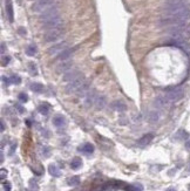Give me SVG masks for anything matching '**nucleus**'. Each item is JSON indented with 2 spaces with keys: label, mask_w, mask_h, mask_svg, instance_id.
Listing matches in <instances>:
<instances>
[{
  "label": "nucleus",
  "mask_w": 190,
  "mask_h": 191,
  "mask_svg": "<svg viewBox=\"0 0 190 191\" xmlns=\"http://www.w3.org/2000/svg\"><path fill=\"white\" fill-rule=\"evenodd\" d=\"M163 11L164 15L176 18L177 20L182 22H186L190 19V7L187 5V2L168 0L163 6Z\"/></svg>",
  "instance_id": "1"
},
{
  "label": "nucleus",
  "mask_w": 190,
  "mask_h": 191,
  "mask_svg": "<svg viewBox=\"0 0 190 191\" xmlns=\"http://www.w3.org/2000/svg\"><path fill=\"white\" fill-rule=\"evenodd\" d=\"M164 96L168 98L169 102H178L184 97V90L181 87H171L165 90Z\"/></svg>",
  "instance_id": "2"
},
{
  "label": "nucleus",
  "mask_w": 190,
  "mask_h": 191,
  "mask_svg": "<svg viewBox=\"0 0 190 191\" xmlns=\"http://www.w3.org/2000/svg\"><path fill=\"white\" fill-rule=\"evenodd\" d=\"M64 33H65V28L62 26L59 28H54V29H49L43 34V41L45 42H55L64 35Z\"/></svg>",
  "instance_id": "3"
},
{
  "label": "nucleus",
  "mask_w": 190,
  "mask_h": 191,
  "mask_svg": "<svg viewBox=\"0 0 190 191\" xmlns=\"http://www.w3.org/2000/svg\"><path fill=\"white\" fill-rule=\"evenodd\" d=\"M85 82H86L85 76H83L82 74L79 75L76 79H74L73 81H70L67 86H66V93H67V94H75V93L78 92V89L81 87Z\"/></svg>",
  "instance_id": "4"
},
{
  "label": "nucleus",
  "mask_w": 190,
  "mask_h": 191,
  "mask_svg": "<svg viewBox=\"0 0 190 191\" xmlns=\"http://www.w3.org/2000/svg\"><path fill=\"white\" fill-rule=\"evenodd\" d=\"M62 24H64V20H62V18H61L60 14H59V15H56L54 18H51V19L43 21L42 25H41V27H42V29L49 31V29H54V28L61 27Z\"/></svg>",
  "instance_id": "5"
},
{
  "label": "nucleus",
  "mask_w": 190,
  "mask_h": 191,
  "mask_svg": "<svg viewBox=\"0 0 190 191\" xmlns=\"http://www.w3.org/2000/svg\"><path fill=\"white\" fill-rule=\"evenodd\" d=\"M54 0H37L33 2L31 10L33 12H37V13H41L42 11H45L46 8L51 7V5H53Z\"/></svg>",
  "instance_id": "6"
},
{
  "label": "nucleus",
  "mask_w": 190,
  "mask_h": 191,
  "mask_svg": "<svg viewBox=\"0 0 190 191\" xmlns=\"http://www.w3.org/2000/svg\"><path fill=\"white\" fill-rule=\"evenodd\" d=\"M56 15H59V8H58L56 5H54V6H51V7L46 8L45 11H42L39 15V20L41 22H43V21H46L51 18H54Z\"/></svg>",
  "instance_id": "7"
},
{
  "label": "nucleus",
  "mask_w": 190,
  "mask_h": 191,
  "mask_svg": "<svg viewBox=\"0 0 190 191\" xmlns=\"http://www.w3.org/2000/svg\"><path fill=\"white\" fill-rule=\"evenodd\" d=\"M68 47V42L67 41H61L59 43H55L52 47L48 48L47 53L49 55H59L60 53H62L65 49H67Z\"/></svg>",
  "instance_id": "8"
},
{
  "label": "nucleus",
  "mask_w": 190,
  "mask_h": 191,
  "mask_svg": "<svg viewBox=\"0 0 190 191\" xmlns=\"http://www.w3.org/2000/svg\"><path fill=\"white\" fill-rule=\"evenodd\" d=\"M97 97H99V94H97L96 89H92V90H89V92H88V94L86 95V98H85V106H86V107H91V106L95 104V102H96Z\"/></svg>",
  "instance_id": "9"
},
{
  "label": "nucleus",
  "mask_w": 190,
  "mask_h": 191,
  "mask_svg": "<svg viewBox=\"0 0 190 191\" xmlns=\"http://www.w3.org/2000/svg\"><path fill=\"white\" fill-rule=\"evenodd\" d=\"M79 75H81V72L79 70L78 68H74V69H69L68 72H66L62 76V81L64 82H70L73 81L74 79H76Z\"/></svg>",
  "instance_id": "10"
},
{
  "label": "nucleus",
  "mask_w": 190,
  "mask_h": 191,
  "mask_svg": "<svg viewBox=\"0 0 190 191\" xmlns=\"http://www.w3.org/2000/svg\"><path fill=\"white\" fill-rule=\"evenodd\" d=\"M73 67V61H70V60H65V61H62L61 63H59L58 66H56V73L58 74H60V73H66L68 72L69 69Z\"/></svg>",
  "instance_id": "11"
},
{
  "label": "nucleus",
  "mask_w": 190,
  "mask_h": 191,
  "mask_svg": "<svg viewBox=\"0 0 190 191\" xmlns=\"http://www.w3.org/2000/svg\"><path fill=\"white\" fill-rule=\"evenodd\" d=\"M169 103H170V102L168 101V98H167L165 96H159V97H156L155 101H154V104H155V107H156L157 109L165 108Z\"/></svg>",
  "instance_id": "12"
},
{
  "label": "nucleus",
  "mask_w": 190,
  "mask_h": 191,
  "mask_svg": "<svg viewBox=\"0 0 190 191\" xmlns=\"http://www.w3.org/2000/svg\"><path fill=\"white\" fill-rule=\"evenodd\" d=\"M5 8H6V15H7V18H8L10 22H13L14 12H13V5H12V1H11V0H6Z\"/></svg>",
  "instance_id": "13"
},
{
  "label": "nucleus",
  "mask_w": 190,
  "mask_h": 191,
  "mask_svg": "<svg viewBox=\"0 0 190 191\" xmlns=\"http://www.w3.org/2000/svg\"><path fill=\"white\" fill-rule=\"evenodd\" d=\"M76 48H78V47H73V48H67V49H65L62 53H60V54L58 55V60H60V61L67 60L68 57L76 51Z\"/></svg>",
  "instance_id": "14"
},
{
  "label": "nucleus",
  "mask_w": 190,
  "mask_h": 191,
  "mask_svg": "<svg viewBox=\"0 0 190 191\" xmlns=\"http://www.w3.org/2000/svg\"><path fill=\"white\" fill-rule=\"evenodd\" d=\"M153 138H154V135L153 134H147V135H143V136L141 137L138 141H137V144L140 145V147H146L147 144H149L150 142L153 141Z\"/></svg>",
  "instance_id": "15"
},
{
  "label": "nucleus",
  "mask_w": 190,
  "mask_h": 191,
  "mask_svg": "<svg viewBox=\"0 0 190 191\" xmlns=\"http://www.w3.org/2000/svg\"><path fill=\"white\" fill-rule=\"evenodd\" d=\"M111 108L114 110H116V111H126L127 109V106H126V103L121 101V100H116V101H114L113 103H111Z\"/></svg>",
  "instance_id": "16"
},
{
  "label": "nucleus",
  "mask_w": 190,
  "mask_h": 191,
  "mask_svg": "<svg viewBox=\"0 0 190 191\" xmlns=\"http://www.w3.org/2000/svg\"><path fill=\"white\" fill-rule=\"evenodd\" d=\"M159 120H160V114H159V111L151 110V111L148 113V115H147V121L149 123H156V122H159Z\"/></svg>",
  "instance_id": "17"
},
{
  "label": "nucleus",
  "mask_w": 190,
  "mask_h": 191,
  "mask_svg": "<svg viewBox=\"0 0 190 191\" xmlns=\"http://www.w3.org/2000/svg\"><path fill=\"white\" fill-rule=\"evenodd\" d=\"M88 92H89V82L86 80V82L78 89V92H76L75 94L78 96H86L88 94Z\"/></svg>",
  "instance_id": "18"
},
{
  "label": "nucleus",
  "mask_w": 190,
  "mask_h": 191,
  "mask_svg": "<svg viewBox=\"0 0 190 191\" xmlns=\"http://www.w3.org/2000/svg\"><path fill=\"white\" fill-rule=\"evenodd\" d=\"M53 124H54L55 127H58V128H61V127H64L66 124V120H65L64 116L56 115V116L53 117Z\"/></svg>",
  "instance_id": "19"
},
{
  "label": "nucleus",
  "mask_w": 190,
  "mask_h": 191,
  "mask_svg": "<svg viewBox=\"0 0 190 191\" xmlns=\"http://www.w3.org/2000/svg\"><path fill=\"white\" fill-rule=\"evenodd\" d=\"M79 151H82L85 154H93L94 152V145L92 143H85L82 147L79 148Z\"/></svg>",
  "instance_id": "20"
},
{
  "label": "nucleus",
  "mask_w": 190,
  "mask_h": 191,
  "mask_svg": "<svg viewBox=\"0 0 190 191\" xmlns=\"http://www.w3.org/2000/svg\"><path fill=\"white\" fill-rule=\"evenodd\" d=\"M82 165V161L81 158H79V157H75V158H73L72 160V162H70V168L73 169V170H78V169H80Z\"/></svg>",
  "instance_id": "21"
},
{
  "label": "nucleus",
  "mask_w": 190,
  "mask_h": 191,
  "mask_svg": "<svg viewBox=\"0 0 190 191\" xmlns=\"http://www.w3.org/2000/svg\"><path fill=\"white\" fill-rule=\"evenodd\" d=\"M48 172H49L52 176H54V177H59V176L61 175L60 170L58 169V166H56L55 164H51V165L48 166Z\"/></svg>",
  "instance_id": "22"
},
{
  "label": "nucleus",
  "mask_w": 190,
  "mask_h": 191,
  "mask_svg": "<svg viewBox=\"0 0 190 191\" xmlns=\"http://www.w3.org/2000/svg\"><path fill=\"white\" fill-rule=\"evenodd\" d=\"M31 89L33 90V92H35V93H42L43 92V86L41 84V83H38V82H34V83H32L31 86Z\"/></svg>",
  "instance_id": "23"
},
{
  "label": "nucleus",
  "mask_w": 190,
  "mask_h": 191,
  "mask_svg": "<svg viewBox=\"0 0 190 191\" xmlns=\"http://www.w3.org/2000/svg\"><path fill=\"white\" fill-rule=\"evenodd\" d=\"M67 183L70 187H76V185L80 184V177L79 176H73V177L68 178Z\"/></svg>",
  "instance_id": "24"
},
{
  "label": "nucleus",
  "mask_w": 190,
  "mask_h": 191,
  "mask_svg": "<svg viewBox=\"0 0 190 191\" xmlns=\"http://www.w3.org/2000/svg\"><path fill=\"white\" fill-rule=\"evenodd\" d=\"M177 140H188V137H189V134L186 131V130H183V129H181V130H178L177 131V134L175 135Z\"/></svg>",
  "instance_id": "25"
},
{
  "label": "nucleus",
  "mask_w": 190,
  "mask_h": 191,
  "mask_svg": "<svg viewBox=\"0 0 190 191\" xmlns=\"http://www.w3.org/2000/svg\"><path fill=\"white\" fill-rule=\"evenodd\" d=\"M105 104H106V98H105L103 96L99 95L97 100H96V102H95V106H96V108L101 109V108H103V107H105Z\"/></svg>",
  "instance_id": "26"
},
{
  "label": "nucleus",
  "mask_w": 190,
  "mask_h": 191,
  "mask_svg": "<svg viewBox=\"0 0 190 191\" xmlns=\"http://www.w3.org/2000/svg\"><path fill=\"white\" fill-rule=\"evenodd\" d=\"M26 53H27V55H29V56H34V55L37 54V47H35L34 45H29V46H27V48H26Z\"/></svg>",
  "instance_id": "27"
},
{
  "label": "nucleus",
  "mask_w": 190,
  "mask_h": 191,
  "mask_svg": "<svg viewBox=\"0 0 190 191\" xmlns=\"http://www.w3.org/2000/svg\"><path fill=\"white\" fill-rule=\"evenodd\" d=\"M48 108H49V107H48L47 104H41V106H39L38 109H39V111H40L42 115H47V114H48Z\"/></svg>",
  "instance_id": "28"
},
{
  "label": "nucleus",
  "mask_w": 190,
  "mask_h": 191,
  "mask_svg": "<svg viewBox=\"0 0 190 191\" xmlns=\"http://www.w3.org/2000/svg\"><path fill=\"white\" fill-rule=\"evenodd\" d=\"M10 61H11L10 56H2V59H1V66H7L10 63Z\"/></svg>",
  "instance_id": "29"
},
{
  "label": "nucleus",
  "mask_w": 190,
  "mask_h": 191,
  "mask_svg": "<svg viewBox=\"0 0 190 191\" xmlns=\"http://www.w3.org/2000/svg\"><path fill=\"white\" fill-rule=\"evenodd\" d=\"M18 98L20 100V102H27L28 96H27V94H25V93H20L19 96H18Z\"/></svg>",
  "instance_id": "30"
},
{
  "label": "nucleus",
  "mask_w": 190,
  "mask_h": 191,
  "mask_svg": "<svg viewBox=\"0 0 190 191\" xmlns=\"http://www.w3.org/2000/svg\"><path fill=\"white\" fill-rule=\"evenodd\" d=\"M2 187H4L5 191H11V183H10V182H4V183H2Z\"/></svg>",
  "instance_id": "31"
},
{
  "label": "nucleus",
  "mask_w": 190,
  "mask_h": 191,
  "mask_svg": "<svg viewBox=\"0 0 190 191\" xmlns=\"http://www.w3.org/2000/svg\"><path fill=\"white\" fill-rule=\"evenodd\" d=\"M49 152H51V150H49V148H48V147H43V149H42V154H43V156L48 157V156H49Z\"/></svg>",
  "instance_id": "32"
},
{
  "label": "nucleus",
  "mask_w": 190,
  "mask_h": 191,
  "mask_svg": "<svg viewBox=\"0 0 190 191\" xmlns=\"http://www.w3.org/2000/svg\"><path fill=\"white\" fill-rule=\"evenodd\" d=\"M11 80H12V83H15V84H19L20 81H21L19 76H12V78H11Z\"/></svg>",
  "instance_id": "33"
},
{
  "label": "nucleus",
  "mask_w": 190,
  "mask_h": 191,
  "mask_svg": "<svg viewBox=\"0 0 190 191\" xmlns=\"http://www.w3.org/2000/svg\"><path fill=\"white\" fill-rule=\"evenodd\" d=\"M6 176H7V171H6L5 169H1V172H0V178H1L2 181H4Z\"/></svg>",
  "instance_id": "34"
},
{
  "label": "nucleus",
  "mask_w": 190,
  "mask_h": 191,
  "mask_svg": "<svg viewBox=\"0 0 190 191\" xmlns=\"http://www.w3.org/2000/svg\"><path fill=\"white\" fill-rule=\"evenodd\" d=\"M18 31H19V33H20L21 35H25V34H26V29H25L24 27H20Z\"/></svg>",
  "instance_id": "35"
},
{
  "label": "nucleus",
  "mask_w": 190,
  "mask_h": 191,
  "mask_svg": "<svg viewBox=\"0 0 190 191\" xmlns=\"http://www.w3.org/2000/svg\"><path fill=\"white\" fill-rule=\"evenodd\" d=\"M15 148H16V143L12 144V147H11V150H10V155H12V154H13L14 150H15Z\"/></svg>",
  "instance_id": "36"
},
{
  "label": "nucleus",
  "mask_w": 190,
  "mask_h": 191,
  "mask_svg": "<svg viewBox=\"0 0 190 191\" xmlns=\"http://www.w3.org/2000/svg\"><path fill=\"white\" fill-rule=\"evenodd\" d=\"M5 51H6L5 43H4V42H1V54H4V53H5Z\"/></svg>",
  "instance_id": "37"
},
{
  "label": "nucleus",
  "mask_w": 190,
  "mask_h": 191,
  "mask_svg": "<svg viewBox=\"0 0 190 191\" xmlns=\"http://www.w3.org/2000/svg\"><path fill=\"white\" fill-rule=\"evenodd\" d=\"M5 130V124H4V121L1 120V131H4Z\"/></svg>",
  "instance_id": "38"
},
{
  "label": "nucleus",
  "mask_w": 190,
  "mask_h": 191,
  "mask_svg": "<svg viewBox=\"0 0 190 191\" xmlns=\"http://www.w3.org/2000/svg\"><path fill=\"white\" fill-rule=\"evenodd\" d=\"M186 147H187L188 149H190V141H188V142L186 143Z\"/></svg>",
  "instance_id": "39"
},
{
  "label": "nucleus",
  "mask_w": 190,
  "mask_h": 191,
  "mask_svg": "<svg viewBox=\"0 0 190 191\" xmlns=\"http://www.w3.org/2000/svg\"><path fill=\"white\" fill-rule=\"evenodd\" d=\"M170 1H182V2H187V0H170Z\"/></svg>",
  "instance_id": "40"
},
{
  "label": "nucleus",
  "mask_w": 190,
  "mask_h": 191,
  "mask_svg": "<svg viewBox=\"0 0 190 191\" xmlns=\"http://www.w3.org/2000/svg\"><path fill=\"white\" fill-rule=\"evenodd\" d=\"M167 191H176V190H175L174 188H169V189H168V190H167Z\"/></svg>",
  "instance_id": "41"
},
{
  "label": "nucleus",
  "mask_w": 190,
  "mask_h": 191,
  "mask_svg": "<svg viewBox=\"0 0 190 191\" xmlns=\"http://www.w3.org/2000/svg\"><path fill=\"white\" fill-rule=\"evenodd\" d=\"M189 191H190V185H189Z\"/></svg>",
  "instance_id": "42"
}]
</instances>
